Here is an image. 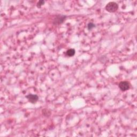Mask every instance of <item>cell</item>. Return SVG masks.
I'll return each mask as SVG.
<instances>
[{
	"mask_svg": "<svg viewBox=\"0 0 137 137\" xmlns=\"http://www.w3.org/2000/svg\"><path fill=\"white\" fill-rule=\"evenodd\" d=\"M105 9L109 12H115L118 9V5L115 2H110L106 6Z\"/></svg>",
	"mask_w": 137,
	"mask_h": 137,
	"instance_id": "1",
	"label": "cell"
},
{
	"mask_svg": "<svg viewBox=\"0 0 137 137\" xmlns=\"http://www.w3.org/2000/svg\"><path fill=\"white\" fill-rule=\"evenodd\" d=\"M67 19V16L65 15H57L54 19L53 23L55 25H58L62 24L63 23L65 19Z\"/></svg>",
	"mask_w": 137,
	"mask_h": 137,
	"instance_id": "2",
	"label": "cell"
},
{
	"mask_svg": "<svg viewBox=\"0 0 137 137\" xmlns=\"http://www.w3.org/2000/svg\"><path fill=\"white\" fill-rule=\"evenodd\" d=\"M119 89L122 91H128L130 88V84L128 81H122L119 83L118 85Z\"/></svg>",
	"mask_w": 137,
	"mask_h": 137,
	"instance_id": "3",
	"label": "cell"
},
{
	"mask_svg": "<svg viewBox=\"0 0 137 137\" xmlns=\"http://www.w3.org/2000/svg\"><path fill=\"white\" fill-rule=\"evenodd\" d=\"M26 97L28 98L29 101L31 102L32 103H35V102L38 101L39 99V97L38 95L35 94H29Z\"/></svg>",
	"mask_w": 137,
	"mask_h": 137,
	"instance_id": "4",
	"label": "cell"
},
{
	"mask_svg": "<svg viewBox=\"0 0 137 137\" xmlns=\"http://www.w3.org/2000/svg\"><path fill=\"white\" fill-rule=\"evenodd\" d=\"M75 53H76L75 50H74V49L71 48V49H68V51H67L66 55L68 56H69V57H72V56H73L74 55V54H75Z\"/></svg>",
	"mask_w": 137,
	"mask_h": 137,
	"instance_id": "5",
	"label": "cell"
},
{
	"mask_svg": "<svg viewBox=\"0 0 137 137\" xmlns=\"http://www.w3.org/2000/svg\"><path fill=\"white\" fill-rule=\"evenodd\" d=\"M95 27V25L93 23H89L87 25V29L89 30H91Z\"/></svg>",
	"mask_w": 137,
	"mask_h": 137,
	"instance_id": "6",
	"label": "cell"
},
{
	"mask_svg": "<svg viewBox=\"0 0 137 137\" xmlns=\"http://www.w3.org/2000/svg\"><path fill=\"white\" fill-rule=\"evenodd\" d=\"M45 4V1H42V0H41V1H39L38 3H37V7L38 8H41V6L42 5H43Z\"/></svg>",
	"mask_w": 137,
	"mask_h": 137,
	"instance_id": "7",
	"label": "cell"
}]
</instances>
